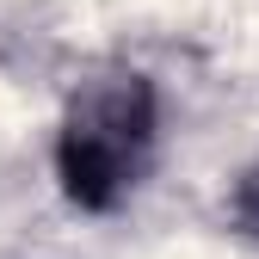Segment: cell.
<instances>
[{
  "label": "cell",
  "instance_id": "6da1fadb",
  "mask_svg": "<svg viewBox=\"0 0 259 259\" xmlns=\"http://www.w3.org/2000/svg\"><path fill=\"white\" fill-rule=\"evenodd\" d=\"M154 136H160V99L148 74L117 68V74L87 80L56 130V179L68 191V204L93 216L117 210L142 185L154 160Z\"/></svg>",
  "mask_w": 259,
  "mask_h": 259
},
{
  "label": "cell",
  "instance_id": "7a4b0ae2",
  "mask_svg": "<svg viewBox=\"0 0 259 259\" xmlns=\"http://www.w3.org/2000/svg\"><path fill=\"white\" fill-rule=\"evenodd\" d=\"M229 216H235V229L247 241H259V160L235 179V198H229Z\"/></svg>",
  "mask_w": 259,
  "mask_h": 259
}]
</instances>
